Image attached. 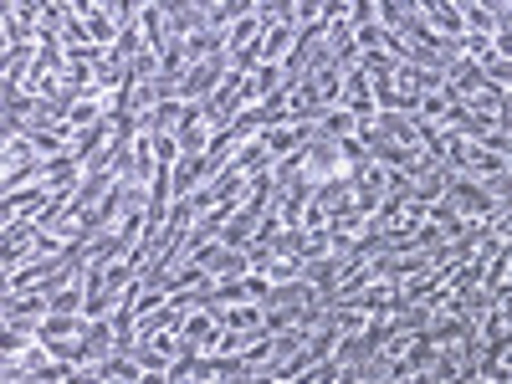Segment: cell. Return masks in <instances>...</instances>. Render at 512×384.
<instances>
[{"label": "cell", "instance_id": "cell-2", "mask_svg": "<svg viewBox=\"0 0 512 384\" xmlns=\"http://www.w3.org/2000/svg\"><path fill=\"white\" fill-rule=\"evenodd\" d=\"M226 72H231V57H226V52L210 57V62H200V67H190V72L180 77V103H210V98L221 93Z\"/></svg>", "mask_w": 512, "mask_h": 384}, {"label": "cell", "instance_id": "cell-18", "mask_svg": "<svg viewBox=\"0 0 512 384\" xmlns=\"http://www.w3.org/2000/svg\"><path fill=\"white\" fill-rule=\"evenodd\" d=\"M507 384H512V379H507Z\"/></svg>", "mask_w": 512, "mask_h": 384}, {"label": "cell", "instance_id": "cell-11", "mask_svg": "<svg viewBox=\"0 0 512 384\" xmlns=\"http://www.w3.org/2000/svg\"><path fill=\"white\" fill-rule=\"evenodd\" d=\"M313 128H318V139H333V144H349V139H359V118H354L349 108H328Z\"/></svg>", "mask_w": 512, "mask_h": 384}, {"label": "cell", "instance_id": "cell-12", "mask_svg": "<svg viewBox=\"0 0 512 384\" xmlns=\"http://www.w3.org/2000/svg\"><path fill=\"white\" fill-rule=\"evenodd\" d=\"M241 16H251V6L246 0H216V6H205V31H216V36H226Z\"/></svg>", "mask_w": 512, "mask_h": 384}, {"label": "cell", "instance_id": "cell-17", "mask_svg": "<svg viewBox=\"0 0 512 384\" xmlns=\"http://www.w3.org/2000/svg\"><path fill=\"white\" fill-rule=\"evenodd\" d=\"M139 384H175V379H169V374H144Z\"/></svg>", "mask_w": 512, "mask_h": 384}, {"label": "cell", "instance_id": "cell-14", "mask_svg": "<svg viewBox=\"0 0 512 384\" xmlns=\"http://www.w3.org/2000/svg\"><path fill=\"white\" fill-rule=\"evenodd\" d=\"M456 6H461L466 31H472V36H497V16H492L487 0H456Z\"/></svg>", "mask_w": 512, "mask_h": 384}, {"label": "cell", "instance_id": "cell-10", "mask_svg": "<svg viewBox=\"0 0 512 384\" xmlns=\"http://www.w3.org/2000/svg\"><path fill=\"white\" fill-rule=\"evenodd\" d=\"M88 333V318H72V313H47L36 323V338L41 344H72V338Z\"/></svg>", "mask_w": 512, "mask_h": 384}, {"label": "cell", "instance_id": "cell-16", "mask_svg": "<svg viewBox=\"0 0 512 384\" xmlns=\"http://www.w3.org/2000/svg\"><path fill=\"white\" fill-rule=\"evenodd\" d=\"M379 21V6H369V0H354V6H349V26L354 31H364V26H374Z\"/></svg>", "mask_w": 512, "mask_h": 384}, {"label": "cell", "instance_id": "cell-6", "mask_svg": "<svg viewBox=\"0 0 512 384\" xmlns=\"http://www.w3.org/2000/svg\"><path fill=\"white\" fill-rule=\"evenodd\" d=\"M52 200H57V190H52L47 180H36V185H26V190H11V195H6V221H36Z\"/></svg>", "mask_w": 512, "mask_h": 384}, {"label": "cell", "instance_id": "cell-1", "mask_svg": "<svg viewBox=\"0 0 512 384\" xmlns=\"http://www.w3.org/2000/svg\"><path fill=\"white\" fill-rule=\"evenodd\" d=\"M446 200H451L456 216H466V221H492V216H497V200H492V195L482 190V180H472V175H451Z\"/></svg>", "mask_w": 512, "mask_h": 384}, {"label": "cell", "instance_id": "cell-13", "mask_svg": "<svg viewBox=\"0 0 512 384\" xmlns=\"http://www.w3.org/2000/svg\"><path fill=\"white\" fill-rule=\"evenodd\" d=\"M256 41H262V21H256V6H251V16H241L226 31V57H241L246 47H256Z\"/></svg>", "mask_w": 512, "mask_h": 384}, {"label": "cell", "instance_id": "cell-9", "mask_svg": "<svg viewBox=\"0 0 512 384\" xmlns=\"http://www.w3.org/2000/svg\"><path fill=\"white\" fill-rule=\"evenodd\" d=\"M221 333H226V328H221V318L210 313V308H195V313H185V318H180V338H185L190 349H200V354H205L210 344H216Z\"/></svg>", "mask_w": 512, "mask_h": 384}, {"label": "cell", "instance_id": "cell-8", "mask_svg": "<svg viewBox=\"0 0 512 384\" xmlns=\"http://www.w3.org/2000/svg\"><path fill=\"white\" fill-rule=\"evenodd\" d=\"M164 26H169V41H190L205 31V6H195V0H164Z\"/></svg>", "mask_w": 512, "mask_h": 384}, {"label": "cell", "instance_id": "cell-5", "mask_svg": "<svg viewBox=\"0 0 512 384\" xmlns=\"http://www.w3.org/2000/svg\"><path fill=\"white\" fill-rule=\"evenodd\" d=\"M338 175H349V154L344 144H333V139H313L308 144V180H338Z\"/></svg>", "mask_w": 512, "mask_h": 384}, {"label": "cell", "instance_id": "cell-4", "mask_svg": "<svg viewBox=\"0 0 512 384\" xmlns=\"http://www.w3.org/2000/svg\"><path fill=\"white\" fill-rule=\"evenodd\" d=\"M26 144H31V154L36 159H62V154H72V128L67 123H26V134H21Z\"/></svg>", "mask_w": 512, "mask_h": 384}, {"label": "cell", "instance_id": "cell-15", "mask_svg": "<svg viewBox=\"0 0 512 384\" xmlns=\"http://www.w3.org/2000/svg\"><path fill=\"white\" fill-rule=\"evenodd\" d=\"M267 282H272V287L303 282V256H282V262H272V267H267Z\"/></svg>", "mask_w": 512, "mask_h": 384}, {"label": "cell", "instance_id": "cell-7", "mask_svg": "<svg viewBox=\"0 0 512 384\" xmlns=\"http://www.w3.org/2000/svg\"><path fill=\"white\" fill-rule=\"evenodd\" d=\"M420 16H425V26H431L436 36L466 41V16H461L456 0H420Z\"/></svg>", "mask_w": 512, "mask_h": 384}, {"label": "cell", "instance_id": "cell-3", "mask_svg": "<svg viewBox=\"0 0 512 384\" xmlns=\"http://www.w3.org/2000/svg\"><path fill=\"white\" fill-rule=\"evenodd\" d=\"M77 11H82V21H88V36H93V47H103V52H113L118 47V36H123V21H118V11L108 6H98V0H77Z\"/></svg>", "mask_w": 512, "mask_h": 384}]
</instances>
